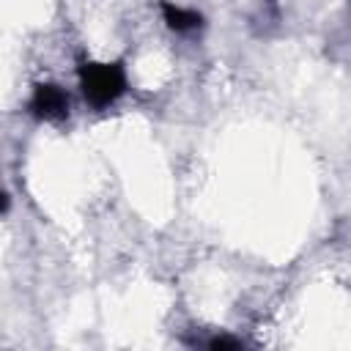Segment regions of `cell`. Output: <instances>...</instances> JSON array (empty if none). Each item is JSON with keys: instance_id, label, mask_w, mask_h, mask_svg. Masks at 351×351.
<instances>
[{"instance_id": "6da1fadb", "label": "cell", "mask_w": 351, "mask_h": 351, "mask_svg": "<svg viewBox=\"0 0 351 351\" xmlns=\"http://www.w3.org/2000/svg\"><path fill=\"white\" fill-rule=\"evenodd\" d=\"M80 88L85 101L93 110H104L118 101L126 90V71L123 63H82L80 66Z\"/></svg>"}, {"instance_id": "7a4b0ae2", "label": "cell", "mask_w": 351, "mask_h": 351, "mask_svg": "<svg viewBox=\"0 0 351 351\" xmlns=\"http://www.w3.org/2000/svg\"><path fill=\"white\" fill-rule=\"evenodd\" d=\"M27 110L38 121H63L69 115V93L55 82H38L30 93Z\"/></svg>"}, {"instance_id": "3957f363", "label": "cell", "mask_w": 351, "mask_h": 351, "mask_svg": "<svg viewBox=\"0 0 351 351\" xmlns=\"http://www.w3.org/2000/svg\"><path fill=\"white\" fill-rule=\"evenodd\" d=\"M162 16L167 22L170 30L176 33H192L203 27V16L195 8H184V5H173L167 0H162Z\"/></svg>"}, {"instance_id": "277c9868", "label": "cell", "mask_w": 351, "mask_h": 351, "mask_svg": "<svg viewBox=\"0 0 351 351\" xmlns=\"http://www.w3.org/2000/svg\"><path fill=\"white\" fill-rule=\"evenodd\" d=\"M206 346L208 348H239L241 340H236V337H211Z\"/></svg>"}]
</instances>
